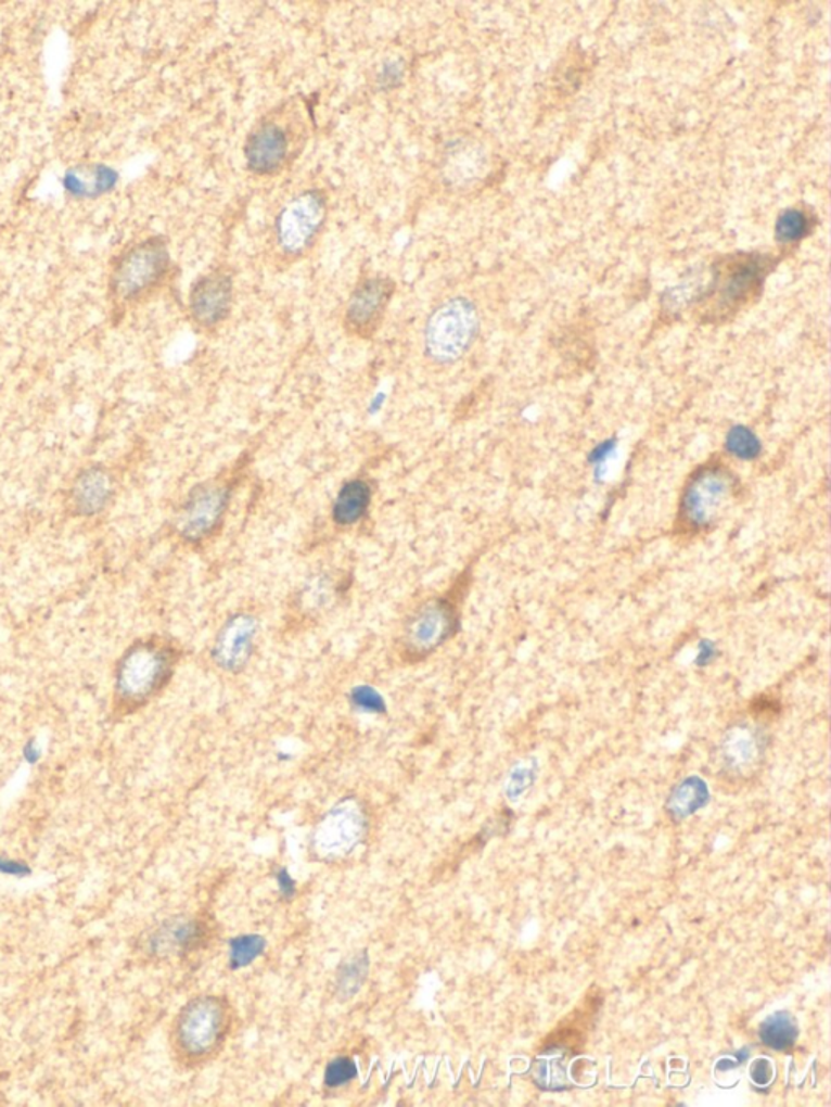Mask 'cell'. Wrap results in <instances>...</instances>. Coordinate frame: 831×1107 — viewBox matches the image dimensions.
<instances>
[{
  "instance_id": "obj_10",
  "label": "cell",
  "mask_w": 831,
  "mask_h": 1107,
  "mask_svg": "<svg viewBox=\"0 0 831 1107\" xmlns=\"http://www.w3.org/2000/svg\"><path fill=\"white\" fill-rule=\"evenodd\" d=\"M232 300L234 281L231 273L222 268H216L192 284L189 293V313L201 329L213 330L228 319Z\"/></svg>"
},
{
  "instance_id": "obj_7",
  "label": "cell",
  "mask_w": 831,
  "mask_h": 1107,
  "mask_svg": "<svg viewBox=\"0 0 831 1107\" xmlns=\"http://www.w3.org/2000/svg\"><path fill=\"white\" fill-rule=\"evenodd\" d=\"M231 491L232 481L221 478L195 486L176 520L179 536L192 545L208 539L225 520Z\"/></svg>"
},
{
  "instance_id": "obj_3",
  "label": "cell",
  "mask_w": 831,
  "mask_h": 1107,
  "mask_svg": "<svg viewBox=\"0 0 831 1107\" xmlns=\"http://www.w3.org/2000/svg\"><path fill=\"white\" fill-rule=\"evenodd\" d=\"M480 317L464 297H453L435 307L424 327V353L435 365L460 361L476 340Z\"/></svg>"
},
{
  "instance_id": "obj_22",
  "label": "cell",
  "mask_w": 831,
  "mask_h": 1107,
  "mask_svg": "<svg viewBox=\"0 0 831 1107\" xmlns=\"http://www.w3.org/2000/svg\"><path fill=\"white\" fill-rule=\"evenodd\" d=\"M111 176L107 175L106 169L97 168L85 169V171H78L77 175L71 176L68 182H71V189L78 193H91L97 190L106 189L111 184Z\"/></svg>"
},
{
  "instance_id": "obj_6",
  "label": "cell",
  "mask_w": 831,
  "mask_h": 1107,
  "mask_svg": "<svg viewBox=\"0 0 831 1107\" xmlns=\"http://www.w3.org/2000/svg\"><path fill=\"white\" fill-rule=\"evenodd\" d=\"M736 478L726 468L705 467L696 471L679 507V522L689 532H702L718 522L736 493Z\"/></svg>"
},
{
  "instance_id": "obj_23",
  "label": "cell",
  "mask_w": 831,
  "mask_h": 1107,
  "mask_svg": "<svg viewBox=\"0 0 831 1107\" xmlns=\"http://www.w3.org/2000/svg\"><path fill=\"white\" fill-rule=\"evenodd\" d=\"M356 1076H358V1067H356L355 1060L348 1059V1057H338L327 1067L325 1085L329 1089H338V1086L351 1082Z\"/></svg>"
},
{
  "instance_id": "obj_21",
  "label": "cell",
  "mask_w": 831,
  "mask_h": 1107,
  "mask_svg": "<svg viewBox=\"0 0 831 1107\" xmlns=\"http://www.w3.org/2000/svg\"><path fill=\"white\" fill-rule=\"evenodd\" d=\"M369 958L365 955L353 956L345 963L338 975L340 994L343 997H351L361 988L366 975H368Z\"/></svg>"
},
{
  "instance_id": "obj_26",
  "label": "cell",
  "mask_w": 831,
  "mask_h": 1107,
  "mask_svg": "<svg viewBox=\"0 0 831 1107\" xmlns=\"http://www.w3.org/2000/svg\"><path fill=\"white\" fill-rule=\"evenodd\" d=\"M0 873L10 874V876H22V874L26 873V867L23 864L15 863V861L0 857Z\"/></svg>"
},
{
  "instance_id": "obj_25",
  "label": "cell",
  "mask_w": 831,
  "mask_h": 1107,
  "mask_svg": "<svg viewBox=\"0 0 831 1107\" xmlns=\"http://www.w3.org/2000/svg\"><path fill=\"white\" fill-rule=\"evenodd\" d=\"M617 444L614 441L603 442L598 445L590 455L591 465L597 468L598 471H603L604 468L610 463L611 458L616 454Z\"/></svg>"
},
{
  "instance_id": "obj_24",
  "label": "cell",
  "mask_w": 831,
  "mask_h": 1107,
  "mask_svg": "<svg viewBox=\"0 0 831 1107\" xmlns=\"http://www.w3.org/2000/svg\"><path fill=\"white\" fill-rule=\"evenodd\" d=\"M351 703L356 710H361L365 713H384L385 702L384 697L369 686H358L353 689Z\"/></svg>"
},
{
  "instance_id": "obj_13",
  "label": "cell",
  "mask_w": 831,
  "mask_h": 1107,
  "mask_svg": "<svg viewBox=\"0 0 831 1107\" xmlns=\"http://www.w3.org/2000/svg\"><path fill=\"white\" fill-rule=\"evenodd\" d=\"M366 820L358 805L346 802L333 809L316 831L317 850L327 856L348 854L361 841Z\"/></svg>"
},
{
  "instance_id": "obj_18",
  "label": "cell",
  "mask_w": 831,
  "mask_h": 1107,
  "mask_svg": "<svg viewBox=\"0 0 831 1107\" xmlns=\"http://www.w3.org/2000/svg\"><path fill=\"white\" fill-rule=\"evenodd\" d=\"M726 448L732 457L742 461H752L762 454V442L754 431L745 425H734L726 435Z\"/></svg>"
},
{
  "instance_id": "obj_19",
  "label": "cell",
  "mask_w": 831,
  "mask_h": 1107,
  "mask_svg": "<svg viewBox=\"0 0 831 1107\" xmlns=\"http://www.w3.org/2000/svg\"><path fill=\"white\" fill-rule=\"evenodd\" d=\"M265 945H267V942L260 936L235 937L229 943V946H231L229 966H231V969H241L244 966L251 965L254 959H257L264 953Z\"/></svg>"
},
{
  "instance_id": "obj_5",
  "label": "cell",
  "mask_w": 831,
  "mask_h": 1107,
  "mask_svg": "<svg viewBox=\"0 0 831 1107\" xmlns=\"http://www.w3.org/2000/svg\"><path fill=\"white\" fill-rule=\"evenodd\" d=\"M329 203L319 189L304 190L281 208L274 221V242L284 258L296 260L310 251L327 221Z\"/></svg>"
},
{
  "instance_id": "obj_27",
  "label": "cell",
  "mask_w": 831,
  "mask_h": 1107,
  "mask_svg": "<svg viewBox=\"0 0 831 1107\" xmlns=\"http://www.w3.org/2000/svg\"><path fill=\"white\" fill-rule=\"evenodd\" d=\"M278 883H280L281 893H283L286 899H291V896L294 895V892H296V886H294L293 879L287 876V873L284 869L278 874Z\"/></svg>"
},
{
  "instance_id": "obj_4",
  "label": "cell",
  "mask_w": 831,
  "mask_h": 1107,
  "mask_svg": "<svg viewBox=\"0 0 831 1107\" xmlns=\"http://www.w3.org/2000/svg\"><path fill=\"white\" fill-rule=\"evenodd\" d=\"M228 1030V1004L222 998L202 995L179 1014L175 1025L176 1047L184 1059H207L221 1046Z\"/></svg>"
},
{
  "instance_id": "obj_12",
  "label": "cell",
  "mask_w": 831,
  "mask_h": 1107,
  "mask_svg": "<svg viewBox=\"0 0 831 1107\" xmlns=\"http://www.w3.org/2000/svg\"><path fill=\"white\" fill-rule=\"evenodd\" d=\"M767 260L758 255L732 258L715 280L716 307L723 313L738 309L760 290Z\"/></svg>"
},
{
  "instance_id": "obj_16",
  "label": "cell",
  "mask_w": 831,
  "mask_h": 1107,
  "mask_svg": "<svg viewBox=\"0 0 831 1107\" xmlns=\"http://www.w3.org/2000/svg\"><path fill=\"white\" fill-rule=\"evenodd\" d=\"M372 502V486L368 480L355 478L346 481L333 502V522L340 526H353L361 522Z\"/></svg>"
},
{
  "instance_id": "obj_15",
  "label": "cell",
  "mask_w": 831,
  "mask_h": 1107,
  "mask_svg": "<svg viewBox=\"0 0 831 1107\" xmlns=\"http://www.w3.org/2000/svg\"><path fill=\"white\" fill-rule=\"evenodd\" d=\"M257 621L248 614H235L216 637L213 658L222 670L238 673L247 664L257 635Z\"/></svg>"
},
{
  "instance_id": "obj_14",
  "label": "cell",
  "mask_w": 831,
  "mask_h": 1107,
  "mask_svg": "<svg viewBox=\"0 0 831 1107\" xmlns=\"http://www.w3.org/2000/svg\"><path fill=\"white\" fill-rule=\"evenodd\" d=\"M116 494V481L104 467H90L75 478L68 504L78 517H97L107 509Z\"/></svg>"
},
{
  "instance_id": "obj_20",
  "label": "cell",
  "mask_w": 831,
  "mask_h": 1107,
  "mask_svg": "<svg viewBox=\"0 0 831 1107\" xmlns=\"http://www.w3.org/2000/svg\"><path fill=\"white\" fill-rule=\"evenodd\" d=\"M809 229V219L803 209H784L777 219V239L783 244L801 241Z\"/></svg>"
},
{
  "instance_id": "obj_8",
  "label": "cell",
  "mask_w": 831,
  "mask_h": 1107,
  "mask_svg": "<svg viewBox=\"0 0 831 1107\" xmlns=\"http://www.w3.org/2000/svg\"><path fill=\"white\" fill-rule=\"evenodd\" d=\"M395 291L397 283L384 275H374L359 281L346 303L343 320L346 332L356 339L371 340L384 323Z\"/></svg>"
},
{
  "instance_id": "obj_17",
  "label": "cell",
  "mask_w": 831,
  "mask_h": 1107,
  "mask_svg": "<svg viewBox=\"0 0 831 1107\" xmlns=\"http://www.w3.org/2000/svg\"><path fill=\"white\" fill-rule=\"evenodd\" d=\"M202 926L197 921H184L175 919L166 922L162 929L156 930L155 936L150 940L153 952L168 953L175 950L189 949L201 940Z\"/></svg>"
},
{
  "instance_id": "obj_1",
  "label": "cell",
  "mask_w": 831,
  "mask_h": 1107,
  "mask_svg": "<svg viewBox=\"0 0 831 1107\" xmlns=\"http://www.w3.org/2000/svg\"><path fill=\"white\" fill-rule=\"evenodd\" d=\"M175 666V653L155 640L137 641L117 663L116 699L126 709L149 702L168 683Z\"/></svg>"
},
{
  "instance_id": "obj_11",
  "label": "cell",
  "mask_w": 831,
  "mask_h": 1107,
  "mask_svg": "<svg viewBox=\"0 0 831 1107\" xmlns=\"http://www.w3.org/2000/svg\"><path fill=\"white\" fill-rule=\"evenodd\" d=\"M457 625V611L448 599L425 602L411 615L405 632V645L411 654L424 657L440 647Z\"/></svg>"
},
{
  "instance_id": "obj_2",
  "label": "cell",
  "mask_w": 831,
  "mask_h": 1107,
  "mask_svg": "<svg viewBox=\"0 0 831 1107\" xmlns=\"http://www.w3.org/2000/svg\"><path fill=\"white\" fill-rule=\"evenodd\" d=\"M171 271V255L162 238L146 239L117 258L110 278L116 304H132L155 293Z\"/></svg>"
},
{
  "instance_id": "obj_9",
  "label": "cell",
  "mask_w": 831,
  "mask_h": 1107,
  "mask_svg": "<svg viewBox=\"0 0 831 1107\" xmlns=\"http://www.w3.org/2000/svg\"><path fill=\"white\" fill-rule=\"evenodd\" d=\"M293 152V132L277 116L265 117L248 133L244 143V158L248 171L257 176H273L290 163Z\"/></svg>"
}]
</instances>
